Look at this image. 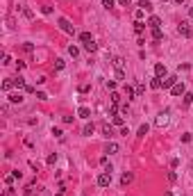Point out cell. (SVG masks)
<instances>
[{
  "mask_svg": "<svg viewBox=\"0 0 193 196\" xmlns=\"http://www.w3.org/2000/svg\"><path fill=\"white\" fill-rule=\"evenodd\" d=\"M148 130H150V125L148 123H143V125H139V130H136V137L139 139H143L145 135H148Z\"/></svg>",
  "mask_w": 193,
  "mask_h": 196,
  "instance_id": "obj_10",
  "label": "cell"
},
{
  "mask_svg": "<svg viewBox=\"0 0 193 196\" xmlns=\"http://www.w3.org/2000/svg\"><path fill=\"white\" fill-rule=\"evenodd\" d=\"M37 98H39V100H48V96H45L43 91H37Z\"/></svg>",
  "mask_w": 193,
  "mask_h": 196,
  "instance_id": "obj_44",
  "label": "cell"
},
{
  "mask_svg": "<svg viewBox=\"0 0 193 196\" xmlns=\"http://www.w3.org/2000/svg\"><path fill=\"white\" fill-rule=\"evenodd\" d=\"M77 116L89 119V116H91V109H89V107H80V109H77Z\"/></svg>",
  "mask_w": 193,
  "mask_h": 196,
  "instance_id": "obj_17",
  "label": "cell"
},
{
  "mask_svg": "<svg viewBox=\"0 0 193 196\" xmlns=\"http://www.w3.org/2000/svg\"><path fill=\"white\" fill-rule=\"evenodd\" d=\"M191 103H193V94H189V91H186V94L182 96V105H184V107H189Z\"/></svg>",
  "mask_w": 193,
  "mask_h": 196,
  "instance_id": "obj_16",
  "label": "cell"
},
{
  "mask_svg": "<svg viewBox=\"0 0 193 196\" xmlns=\"http://www.w3.org/2000/svg\"><path fill=\"white\" fill-rule=\"evenodd\" d=\"M123 57H114V68H123Z\"/></svg>",
  "mask_w": 193,
  "mask_h": 196,
  "instance_id": "obj_29",
  "label": "cell"
},
{
  "mask_svg": "<svg viewBox=\"0 0 193 196\" xmlns=\"http://www.w3.org/2000/svg\"><path fill=\"white\" fill-rule=\"evenodd\" d=\"M168 180L175 182V180H177V174H175V171H168Z\"/></svg>",
  "mask_w": 193,
  "mask_h": 196,
  "instance_id": "obj_38",
  "label": "cell"
},
{
  "mask_svg": "<svg viewBox=\"0 0 193 196\" xmlns=\"http://www.w3.org/2000/svg\"><path fill=\"white\" fill-rule=\"evenodd\" d=\"M93 130H96V125H93V123H84V128H82V135H84V137H91V135H93Z\"/></svg>",
  "mask_w": 193,
  "mask_h": 196,
  "instance_id": "obj_11",
  "label": "cell"
},
{
  "mask_svg": "<svg viewBox=\"0 0 193 196\" xmlns=\"http://www.w3.org/2000/svg\"><path fill=\"white\" fill-rule=\"evenodd\" d=\"M134 32L141 37V34L145 32V23H143V21H136V23H134Z\"/></svg>",
  "mask_w": 193,
  "mask_h": 196,
  "instance_id": "obj_13",
  "label": "cell"
},
{
  "mask_svg": "<svg viewBox=\"0 0 193 196\" xmlns=\"http://www.w3.org/2000/svg\"><path fill=\"white\" fill-rule=\"evenodd\" d=\"M161 2H166V0H161Z\"/></svg>",
  "mask_w": 193,
  "mask_h": 196,
  "instance_id": "obj_51",
  "label": "cell"
},
{
  "mask_svg": "<svg viewBox=\"0 0 193 196\" xmlns=\"http://www.w3.org/2000/svg\"><path fill=\"white\" fill-rule=\"evenodd\" d=\"M73 119H75V116H64L61 121H64V123H66V125H71V123H73Z\"/></svg>",
  "mask_w": 193,
  "mask_h": 196,
  "instance_id": "obj_46",
  "label": "cell"
},
{
  "mask_svg": "<svg viewBox=\"0 0 193 196\" xmlns=\"http://www.w3.org/2000/svg\"><path fill=\"white\" fill-rule=\"evenodd\" d=\"M173 2H175V5H184L186 0H173Z\"/></svg>",
  "mask_w": 193,
  "mask_h": 196,
  "instance_id": "obj_49",
  "label": "cell"
},
{
  "mask_svg": "<svg viewBox=\"0 0 193 196\" xmlns=\"http://www.w3.org/2000/svg\"><path fill=\"white\" fill-rule=\"evenodd\" d=\"M148 27H150V30L161 27V18H159V16H150V18H148Z\"/></svg>",
  "mask_w": 193,
  "mask_h": 196,
  "instance_id": "obj_8",
  "label": "cell"
},
{
  "mask_svg": "<svg viewBox=\"0 0 193 196\" xmlns=\"http://www.w3.org/2000/svg\"><path fill=\"white\" fill-rule=\"evenodd\" d=\"M84 50H89V53H96V50H98V43H96V41H89V43H84Z\"/></svg>",
  "mask_w": 193,
  "mask_h": 196,
  "instance_id": "obj_22",
  "label": "cell"
},
{
  "mask_svg": "<svg viewBox=\"0 0 193 196\" xmlns=\"http://www.w3.org/2000/svg\"><path fill=\"white\" fill-rule=\"evenodd\" d=\"M102 7L104 9H112L114 7V0H102Z\"/></svg>",
  "mask_w": 193,
  "mask_h": 196,
  "instance_id": "obj_35",
  "label": "cell"
},
{
  "mask_svg": "<svg viewBox=\"0 0 193 196\" xmlns=\"http://www.w3.org/2000/svg\"><path fill=\"white\" fill-rule=\"evenodd\" d=\"M116 80H125V71L123 68H116Z\"/></svg>",
  "mask_w": 193,
  "mask_h": 196,
  "instance_id": "obj_31",
  "label": "cell"
},
{
  "mask_svg": "<svg viewBox=\"0 0 193 196\" xmlns=\"http://www.w3.org/2000/svg\"><path fill=\"white\" fill-rule=\"evenodd\" d=\"M52 135H55L57 139H61V137H64V132H61V128H52Z\"/></svg>",
  "mask_w": 193,
  "mask_h": 196,
  "instance_id": "obj_32",
  "label": "cell"
},
{
  "mask_svg": "<svg viewBox=\"0 0 193 196\" xmlns=\"http://www.w3.org/2000/svg\"><path fill=\"white\" fill-rule=\"evenodd\" d=\"M21 11H23V16H25V18H34L32 9H27V7H21Z\"/></svg>",
  "mask_w": 193,
  "mask_h": 196,
  "instance_id": "obj_28",
  "label": "cell"
},
{
  "mask_svg": "<svg viewBox=\"0 0 193 196\" xmlns=\"http://www.w3.org/2000/svg\"><path fill=\"white\" fill-rule=\"evenodd\" d=\"M143 91H145L143 84H136V96H143Z\"/></svg>",
  "mask_w": 193,
  "mask_h": 196,
  "instance_id": "obj_42",
  "label": "cell"
},
{
  "mask_svg": "<svg viewBox=\"0 0 193 196\" xmlns=\"http://www.w3.org/2000/svg\"><path fill=\"white\" fill-rule=\"evenodd\" d=\"M132 180H134V174H132V171H125V174L120 176V187H127V185H132Z\"/></svg>",
  "mask_w": 193,
  "mask_h": 196,
  "instance_id": "obj_5",
  "label": "cell"
},
{
  "mask_svg": "<svg viewBox=\"0 0 193 196\" xmlns=\"http://www.w3.org/2000/svg\"><path fill=\"white\" fill-rule=\"evenodd\" d=\"M59 27H61V30L66 32V34H75V27L71 25V21H68V18H64V16L59 18Z\"/></svg>",
  "mask_w": 193,
  "mask_h": 196,
  "instance_id": "obj_3",
  "label": "cell"
},
{
  "mask_svg": "<svg viewBox=\"0 0 193 196\" xmlns=\"http://www.w3.org/2000/svg\"><path fill=\"white\" fill-rule=\"evenodd\" d=\"M134 16H136V21H141L143 16H145V11H143V9H136V14H134Z\"/></svg>",
  "mask_w": 193,
  "mask_h": 196,
  "instance_id": "obj_40",
  "label": "cell"
},
{
  "mask_svg": "<svg viewBox=\"0 0 193 196\" xmlns=\"http://www.w3.org/2000/svg\"><path fill=\"white\" fill-rule=\"evenodd\" d=\"M150 89H161V78H152V80H150Z\"/></svg>",
  "mask_w": 193,
  "mask_h": 196,
  "instance_id": "obj_18",
  "label": "cell"
},
{
  "mask_svg": "<svg viewBox=\"0 0 193 196\" xmlns=\"http://www.w3.org/2000/svg\"><path fill=\"white\" fill-rule=\"evenodd\" d=\"M139 9L150 11V9H152V2H150V0H139Z\"/></svg>",
  "mask_w": 193,
  "mask_h": 196,
  "instance_id": "obj_15",
  "label": "cell"
},
{
  "mask_svg": "<svg viewBox=\"0 0 193 196\" xmlns=\"http://www.w3.org/2000/svg\"><path fill=\"white\" fill-rule=\"evenodd\" d=\"M189 16H191V18H193V7H191V9H189Z\"/></svg>",
  "mask_w": 193,
  "mask_h": 196,
  "instance_id": "obj_50",
  "label": "cell"
},
{
  "mask_svg": "<svg viewBox=\"0 0 193 196\" xmlns=\"http://www.w3.org/2000/svg\"><path fill=\"white\" fill-rule=\"evenodd\" d=\"M11 176H14V178H18V180H21V178H23V174H21L18 169H16V171H11Z\"/></svg>",
  "mask_w": 193,
  "mask_h": 196,
  "instance_id": "obj_47",
  "label": "cell"
},
{
  "mask_svg": "<svg viewBox=\"0 0 193 196\" xmlns=\"http://www.w3.org/2000/svg\"><path fill=\"white\" fill-rule=\"evenodd\" d=\"M57 164V153H50L48 155V166H55Z\"/></svg>",
  "mask_w": 193,
  "mask_h": 196,
  "instance_id": "obj_27",
  "label": "cell"
},
{
  "mask_svg": "<svg viewBox=\"0 0 193 196\" xmlns=\"http://www.w3.org/2000/svg\"><path fill=\"white\" fill-rule=\"evenodd\" d=\"M80 41H82V43H89V41H93V37H91L89 32H82V34H80Z\"/></svg>",
  "mask_w": 193,
  "mask_h": 196,
  "instance_id": "obj_24",
  "label": "cell"
},
{
  "mask_svg": "<svg viewBox=\"0 0 193 196\" xmlns=\"http://www.w3.org/2000/svg\"><path fill=\"white\" fill-rule=\"evenodd\" d=\"M89 89H91V84H82V87H80V94H86Z\"/></svg>",
  "mask_w": 193,
  "mask_h": 196,
  "instance_id": "obj_43",
  "label": "cell"
},
{
  "mask_svg": "<svg viewBox=\"0 0 193 196\" xmlns=\"http://www.w3.org/2000/svg\"><path fill=\"white\" fill-rule=\"evenodd\" d=\"M68 53H71L73 57H77V55H80V48H75V46H71V48H68Z\"/></svg>",
  "mask_w": 193,
  "mask_h": 196,
  "instance_id": "obj_36",
  "label": "cell"
},
{
  "mask_svg": "<svg viewBox=\"0 0 193 196\" xmlns=\"http://www.w3.org/2000/svg\"><path fill=\"white\" fill-rule=\"evenodd\" d=\"M14 180H16V178H14V176H5V182H7V185H9V187H11V182H14Z\"/></svg>",
  "mask_w": 193,
  "mask_h": 196,
  "instance_id": "obj_45",
  "label": "cell"
},
{
  "mask_svg": "<svg viewBox=\"0 0 193 196\" xmlns=\"http://www.w3.org/2000/svg\"><path fill=\"white\" fill-rule=\"evenodd\" d=\"M120 5H123V7H127V5H130V0H120Z\"/></svg>",
  "mask_w": 193,
  "mask_h": 196,
  "instance_id": "obj_48",
  "label": "cell"
},
{
  "mask_svg": "<svg viewBox=\"0 0 193 196\" xmlns=\"http://www.w3.org/2000/svg\"><path fill=\"white\" fill-rule=\"evenodd\" d=\"M114 119V125H118V128H125V119L123 116H112Z\"/></svg>",
  "mask_w": 193,
  "mask_h": 196,
  "instance_id": "obj_26",
  "label": "cell"
},
{
  "mask_svg": "<svg viewBox=\"0 0 193 196\" xmlns=\"http://www.w3.org/2000/svg\"><path fill=\"white\" fill-rule=\"evenodd\" d=\"M107 89L109 91H116V80H107Z\"/></svg>",
  "mask_w": 193,
  "mask_h": 196,
  "instance_id": "obj_33",
  "label": "cell"
},
{
  "mask_svg": "<svg viewBox=\"0 0 193 196\" xmlns=\"http://www.w3.org/2000/svg\"><path fill=\"white\" fill-rule=\"evenodd\" d=\"M14 84H16L18 89H25V87H27V84H25V80H23L21 76H18V78H14Z\"/></svg>",
  "mask_w": 193,
  "mask_h": 196,
  "instance_id": "obj_25",
  "label": "cell"
},
{
  "mask_svg": "<svg viewBox=\"0 0 193 196\" xmlns=\"http://www.w3.org/2000/svg\"><path fill=\"white\" fill-rule=\"evenodd\" d=\"M102 135L107 137V139H109V137H114V128L109 123H102Z\"/></svg>",
  "mask_w": 193,
  "mask_h": 196,
  "instance_id": "obj_14",
  "label": "cell"
},
{
  "mask_svg": "<svg viewBox=\"0 0 193 196\" xmlns=\"http://www.w3.org/2000/svg\"><path fill=\"white\" fill-rule=\"evenodd\" d=\"M11 87H16V84H14V80H5V82H2V91H7V94L11 91Z\"/></svg>",
  "mask_w": 193,
  "mask_h": 196,
  "instance_id": "obj_21",
  "label": "cell"
},
{
  "mask_svg": "<svg viewBox=\"0 0 193 196\" xmlns=\"http://www.w3.org/2000/svg\"><path fill=\"white\" fill-rule=\"evenodd\" d=\"M177 82H179V80H177V76H166V78L161 80V87H163V89H173Z\"/></svg>",
  "mask_w": 193,
  "mask_h": 196,
  "instance_id": "obj_2",
  "label": "cell"
},
{
  "mask_svg": "<svg viewBox=\"0 0 193 196\" xmlns=\"http://www.w3.org/2000/svg\"><path fill=\"white\" fill-rule=\"evenodd\" d=\"M41 11H43V14L48 16V14H52V7H48V5H43V7H41Z\"/></svg>",
  "mask_w": 193,
  "mask_h": 196,
  "instance_id": "obj_39",
  "label": "cell"
},
{
  "mask_svg": "<svg viewBox=\"0 0 193 196\" xmlns=\"http://www.w3.org/2000/svg\"><path fill=\"white\" fill-rule=\"evenodd\" d=\"M155 123L159 125V128H161V125H166V123H168V112H161L159 116H157V121H155Z\"/></svg>",
  "mask_w": 193,
  "mask_h": 196,
  "instance_id": "obj_12",
  "label": "cell"
},
{
  "mask_svg": "<svg viewBox=\"0 0 193 196\" xmlns=\"http://www.w3.org/2000/svg\"><path fill=\"white\" fill-rule=\"evenodd\" d=\"M155 76H157V78H161V80L166 78V76H168V71H166V64H155Z\"/></svg>",
  "mask_w": 193,
  "mask_h": 196,
  "instance_id": "obj_6",
  "label": "cell"
},
{
  "mask_svg": "<svg viewBox=\"0 0 193 196\" xmlns=\"http://www.w3.org/2000/svg\"><path fill=\"white\" fill-rule=\"evenodd\" d=\"M118 151H120V146H118L116 141H109L107 146H104V153H109V155H116Z\"/></svg>",
  "mask_w": 193,
  "mask_h": 196,
  "instance_id": "obj_7",
  "label": "cell"
},
{
  "mask_svg": "<svg viewBox=\"0 0 193 196\" xmlns=\"http://www.w3.org/2000/svg\"><path fill=\"white\" fill-rule=\"evenodd\" d=\"M152 39H155V41H161V39H163V32H161V27L152 30Z\"/></svg>",
  "mask_w": 193,
  "mask_h": 196,
  "instance_id": "obj_23",
  "label": "cell"
},
{
  "mask_svg": "<svg viewBox=\"0 0 193 196\" xmlns=\"http://www.w3.org/2000/svg\"><path fill=\"white\" fill-rule=\"evenodd\" d=\"M7 98H9V103H18V105L23 103V96H21V94H9Z\"/></svg>",
  "mask_w": 193,
  "mask_h": 196,
  "instance_id": "obj_20",
  "label": "cell"
},
{
  "mask_svg": "<svg viewBox=\"0 0 193 196\" xmlns=\"http://www.w3.org/2000/svg\"><path fill=\"white\" fill-rule=\"evenodd\" d=\"M171 94H173V96H184V94H186V89H184V82H177V84H175V87L171 89Z\"/></svg>",
  "mask_w": 193,
  "mask_h": 196,
  "instance_id": "obj_9",
  "label": "cell"
},
{
  "mask_svg": "<svg viewBox=\"0 0 193 196\" xmlns=\"http://www.w3.org/2000/svg\"><path fill=\"white\" fill-rule=\"evenodd\" d=\"M125 96H127V100H132V98L136 96V89H132L130 84H125Z\"/></svg>",
  "mask_w": 193,
  "mask_h": 196,
  "instance_id": "obj_19",
  "label": "cell"
},
{
  "mask_svg": "<svg viewBox=\"0 0 193 196\" xmlns=\"http://www.w3.org/2000/svg\"><path fill=\"white\" fill-rule=\"evenodd\" d=\"M118 100H120V94H118V91H112V103H114V105H118Z\"/></svg>",
  "mask_w": 193,
  "mask_h": 196,
  "instance_id": "obj_30",
  "label": "cell"
},
{
  "mask_svg": "<svg viewBox=\"0 0 193 196\" xmlns=\"http://www.w3.org/2000/svg\"><path fill=\"white\" fill-rule=\"evenodd\" d=\"M98 187H109V182H112V174H107V171H104V174H100L98 176Z\"/></svg>",
  "mask_w": 193,
  "mask_h": 196,
  "instance_id": "obj_4",
  "label": "cell"
},
{
  "mask_svg": "<svg viewBox=\"0 0 193 196\" xmlns=\"http://www.w3.org/2000/svg\"><path fill=\"white\" fill-rule=\"evenodd\" d=\"M109 116H118V107L112 105V109H109Z\"/></svg>",
  "mask_w": 193,
  "mask_h": 196,
  "instance_id": "obj_37",
  "label": "cell"
},
{
  "mask_svg": "<svg viewBox=\"0 0 193 196\" xmlns=\"http://www.w3.org/2000/svg\"><path fill=\"white\" fill-rule=\"evenodd\" d=\"M64 68V59H55V71H61Z\"/></svg>",
  "mask_w": 193,
  "mask_h": 196,
  "instance_id": "obj_34",
  "label": "cell"
},
{
  "mask_svg": "<svg viewBox=\"0 0 193 196\" xmlns=\"http://www.w3.org/2000/svg\"><path fill=\"white\" fill-rule=\"evenodd\" d=\"M191 139H193L191 132H184V135H182V141H191Z\"/></svg>",
  "mask_w": 193,
  "mask_h": 196,
  "instance_id": "obj_41",
  "label": "cell"
},
{
  "mask_svg": "<svg viewBox=\"0 0 193 196\" xmlns=\"http://www.w3.org/2000/svg\"><path fill=\"white\" fill-rule=\"evenodd\" d=\"M177 32L182 34L184 39H191V37H193V27H191V23H189V21H182V23L177 25Z\"/></svg>",
  "mask_w": 193,
  "mask_h": 196,
  "instance_id": "obj_1",
  "label": "cell"
}]
</instances>
